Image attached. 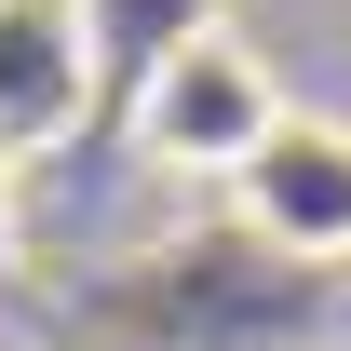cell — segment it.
Wrapping results in <instances>:
<instances>
[{"instance_id":"2","label":"cell","mask_w":351,"mask_h":351,"mask_svg":"<svg viewBox=\"0 0 351 351\" xmlns=\"http://www.w3.org/2000/svg\"><path fill=\"white\" fill-rule=\"evenodd\" d=\"M95 122V27L82 0H0V162H41Z\"/></svg>"},{"instance_id":"3","label":"cell","mask_w":351,"mask_h":351,"mask_svg":"<svg viewBox=\"0 0 351 351\" xmlns=\"http://www.w3.org/2000/svg\"><path fill=\"white\" fill-rule=\"evenodd\" d=\"M230 203H243V217H257V243H284V257H351V122L284 108V122H270V149L230 176Z\"/></svg>"},{"instance_id":"1","label":"cell","mask_w":351,"mask_h":351,"mask_svg":"<svg viewBox=\"0 0 351 351\" xmlns=\"http://www.w3.org/2000/svg\"><path fill=\"white\" fill-rule=\"evenodd\" d=\"M270 122H284V82H270V54L243 41V27L189 14V27L149 41V68H135V162H162V176H243L270 149Z\"/></svg>"}]
</instances>
